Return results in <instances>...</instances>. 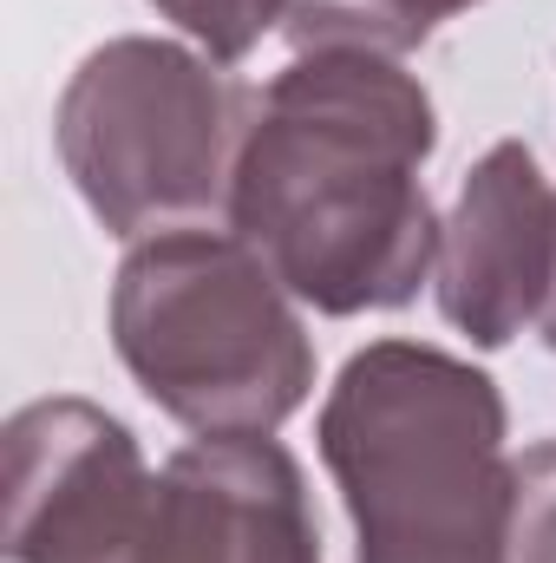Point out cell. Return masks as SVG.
I'll use <instances>...</instances> for the list:
<instances>
[{
	"label": "cell",
	"mask_w": 556,
	"mask_h": 563,
	"mask_svg": "<svg viewBox=\"0 0 556 563\" xmlns=\"http://www.w3.org/2000/svg\"><path fill=\"white\" fill-rule=\"evenodd\" d=\"M432 92L387 53H294L256 92L230 177V230L314 314L407 308L438 269L425 157Z\"/></svg>",
	"instance_id": "obj_1"
},
{
	"label": "cell",
	"mask_w": 556,
	"mask_h": 563,
	"mask_svg": "<svg viewBox=\"0 0 556 563\" xmlns=\"http://www.w3.org/2000/svg\"><path fill=\"white\" fill-rule=\"evenodd\" d=\"M314 439L354 518V563H511L518 452L485 367L374 341L327 387Z\"/></svg>",
	"instance_id": "obj_2"
},
{
	"label": "cell",
	"mask_w": 556,
	"mask_h": 563,
	"mask_svg": "<svg viewBox=\"0 0 556 563\" xmlns=\"http://www.w3.org/2000/svg\"><path fill=\"white\" fill-rule=\"evenodd\" d=\"M112 347L144 400L197 439L281 432L314 394L301 301L210 223L132 243L112 282Z\"/></svg>",
	"instance_id": "obj_3"
},
{
	"label": "cell",
	"mask_w": 556,
	"mask_h": 563,
	"mask_svg": "<svg viewBox=\"0 0 556 563\" xmlns=\"http://www.w3.org/2000/svg\"><path fill=\"white\" fill-rule=\"evenodd\" d=\"M256 92H243L210 53L157 33L105 40L59 92V164L105 236L197 230L230 210L236 151Z\"/></svg>",
	"instance_id": "obj_4"
},
{
	"label": "cell",
	"mask_w": 556,
	"mask_h": 563,
	"mask_svg": "<svg viewBox=\"0 0 556 563\" xmlns=\"http://www.w3.org/2000/svg\"><path fill=\"white\" fill-rule=\"evenodd\" d=\"M157 472L132 426L79 394L7 420V563H144Z\"/></svg>",
	"instance_id": "obj_5"
},
{
	"label": "cell",
	"mask_w": 556,
	"mask_h": 563,
	"mask_svg": "<svg viewBox=\"0 0 556 563\" xmlns=\"http://www.w3.org/2000/svg\"><path fill=\"white\" fill-rule=\"evenodd\" d=\"M438 314L471 347H511L544 328L556 295V184L518 139L491 144L438 230Z\"/></svg>",
	"instance_id": "obj_6"
},
{
	"label": "cell",
	"mask_w": 556,
	"mask_h": 563,
	"mask_svg": "<svg viewBox=\"0 0 556 563\" xmlns=\"http://www.w3.org/2000/svg\"><path fill=\"white\" fill-rule=\"evenodd\" d=\"M144 563H321L308 478L276 432L190 439L157 465Z\"/></svg>",
	"instance_id": "obj_7"
},
{
	"label": "cell",
	"mask_w": 556,
	"mask_h": 563,
	"mask_svg": "<svg viewBox=\"0 0 556 563\" xmlns=\"http://www.w3.org/2000/svg\"><path fill=\"white\" fill-rule=\"evenodd\" d=\"M478 0H281V33L294 53H413L438 20Z\"/></svg>",
	"instance_id": "obj_8"
},
{
	"label": "cell",
	"mask_w": 556,
	"mask_h": 563,
	"mask_svg": "<svg viewBox=\"0 0 556 563\" xmlns=\"http://www.w3.org/2000/svg\"><path fill=\"white\" fill-rule=\"evenodd\" d=\"M151 7L216 66H243L263 46V33L281 26V0H151Z\"/></svg>",
	"instance_id": "obj_9"
},
{
	"label": "cell",
	"mask_w": 556,
	"mask_h": 563,
	"mask_svg": "<svg viewBox=\"0 0 556 563\" xmlns=\"http://www.w3.org/2000/svg\"><path fill=\"white\" fill-rule=\"evenodd\" d=\"M511 563H556V439H537L518 452V485H511Z\"/></svg>",
	"instance_id": "obj_10"
}]
</instances>
